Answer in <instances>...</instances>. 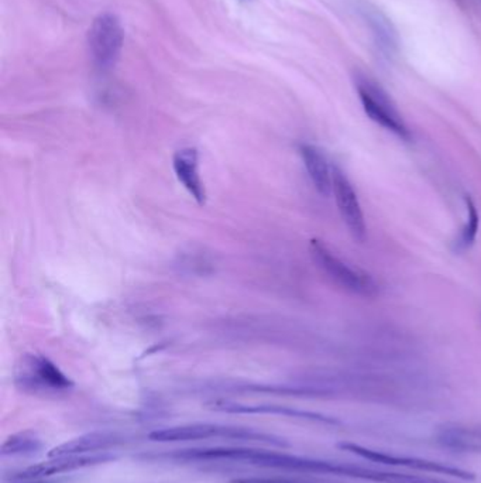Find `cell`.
Instances as JSON below:
<instances>
[{"mask_svg": "<svg viewBox=\"0 0 481 483\" xmlns=\"http://www.w3.org/2000/svg\"><path fill=\"white\" fill-rule=\"evenodd\" d=\"M208 438H228V440H240V441H254L263 442L265 445L286 448L290 447L284 438L261 433L253 428L232 427L222 424H209V423H195L175 426L162 430H155L148 434V440L154 442H186V441H198Z\"/></svg>", "mask_w": 481, "mask_h": 483, "instance_id": "obj_1", "label": "cell"}, {"mask_svg": "<svg viewBox=\"0 0 481 483\" xmlns=\"http://www.w3.org/2000/svg\"><path fill=\"white\" fill-rule=\"evenodd\" d=\"M15 383L25 393L43 396L62 395L74 388V381L53 360L39 353H26L19 359Z\"/></svg>", "mask_w": 481, "mask_h": 483, "instance_id": "obj_2", "label": "cell"}, {"mask_svg": "<svg viewBox=\"0 0 481 483\" xmlns=\"http://www.w3.org/2000/svg\"><path fill=\"white\" fill-rule=\"evenodd\" d=\"M309 252L316 266L346 292L361 297H374L378 293V284L368 273L349 266L321 240H311Z\"/></svg>", "mask_w": 481, "mask_h": 483, "instance_id": "obj_3", "label": "cell"}, {"mask_svg": "<svg viewBox=\"0 0 481 483\" xmlns=\"http://www.w3.org/2000/svg\"><path fill=\"white\" fill-rule=\"evenodd\" d=\"M339 449L350 452L358 458L379 463V465H390V466H401L407 469H414V470H421V472H431V473H439V475H446L452 477H457L466 482H474L477 479L475 473L459 466H452L447 463H442L438 461L432 459H425V458H418V456H404V455H396V454H389L384 451L372 449L363 447L356 442L350 441H342L336 445Z\"/></svg>", "mask_w": 481, "mask_h": 483, "instance_id": "obj_4", "label": "cell"}, {"mask_svg": "<svg viewBox=\"0 0 481 483\" xmlns=\"http://www.w3.org/2000/svg\"><path fill=\"white\" fill-rule=\"evenodd\" d=\"M125 41V30L120 19L113 13L96 18L88 32V47L92 61L99 69H111L116 65Z\"/></svg>", "mask_w": 481, "mask_h": 483, "instance_id": "obj_5", "label": "cell"}, {"mask_svg": "<svg viewBox=\"0 0 481 483\" xmlns=\"http://www.w3.org/2000/svg\"><path fill=\"white\" fill-rule=\"evenodd\" d=\"M357 92L361 105L371 121L397 135L401 139L410 140L411 133L405 126L398 111L393 105L391 100L379 86L370 81H358Z\"/></svg>", "mask_w": 481, "mask_h": 483, "instance_id": "obj_6", "label": "cell"}, {"mask_svg": "<svg viewBox=\"0 0 481 483\" xmlns=\"http://www.w3.org/2000/svg\"><path fill=\"white\" fill-rule=\"evenodd\" d=\"M207 407L214 411L229 413V414H271V416L290 417V419L304 420V421L323 424V426H333V427L342 424L340 420L332 416L301 410L295 407L279 406V404H247V403H239V402H232V400H212L207 403Z\"/></svg>", "mask_w": 481, "mask_h": 483, "instance_id": "obj_7", "label": "cell"}, {"mask_svg": "<svg viewBox=\"0 0 481 483\" xmlns=\"http://www.w3.org/2000/svg\"><path fill=\"white\" fill-rule=\"evenodd\" d=\"M332 192L335 194L337 208L350 233L354 239L363 242L365 239V221L361 205L349 178L336 165H333Z\"/></svg>", "mask_w": 481, "mask_h": 483, "instance_id": "obj_8", "label": "cell"}, {"mask_svg": "<svg viewBox=\"0 0 481 483\" xmlns=\"http://www.w3.org/2000/svg\"><path fill=\"white\" fill-rule=\"evenodd\" d=\"M112 459H115V456L111 454H106V452L50 458V461H47V462H41L37 465H32L26 469H22L16 475H12L11 479H13V480L47 479L53 475H58V473H64V472H72V470L88 468V466H95V465L109 462Z\"/></svg>", "mask_w": 481, "mask_h": 483, "instance_id": "obj_9", "label": "cell"}, {"mask_svg": "<svg viewBox=\"0 0 481 483\" xmlns=\"http://www.w3.org/2000/svg\"><path fill=\"white\" fill-rule=\"evenodd\" d=\"M172 168L176 179L189 192L198 205L207 204V189L200 172V153L194 147H185L175 151L172 157Z\"/></svg>", "mask_w": 481, "mask_h": 483, "instance_id": "obj_10", "label": "cell"}, {"mask_svg": "<svg viewBox=\"0 0 481 483\" xmlns=\"http://www.w3.org/2000/svg\"><path fill=\"white\" fill-rule=\"evenodd\" d=\"M435 440L453 452L481 454V424L446 423L438 428Z\"/></svg>", "mask_w": 481, "mask_h": 483, "instance_id": "obj_11", "label": "cell"}, {"mask_svg": "<svg viewBox=\"0 0 481 483\" xmlns=\"http://www.w3.org/2000/svg\"><path fill=\"white\" fill-rule=\"evenodd\" d=\"M123 442V438L116 433L108 431H95L79 435L76 438L68 440L67 442L53 448L48 452V458H61V456H75V455H88L96 452H105L111 448H115Z\"/></svg>", "mask_w": 481, "mask_h": 483, "instance_id": "obj_12", "label": "cell"}, {"mask_svg": "<svg viewBox=\"0 0 481 483\" xmlns=\"http://www.w3.org/2000/svg\"><path fill=\"white\" fill-rule=\"evenodd\" d=\"M300 154L304 160L308 175L319 194L329 196L332 192L333 167L328 164V160L321 150L312 144H301Z\"/></svg>", "mask_w": 481, "mask_h": 483, "instance_id": "obj_13", "label": "cell"}, {"mask_svg": "<svg viewBox=\"0 0 481 483\" xmlns=\"http://www.w3.org/2000/svg\"><path fill=\"white\" fill-rule=\"evenodd\" d=\"M43 448V441L37 433L27 430L11 435L0 448L2 456H26L33 455Z\"/></svg>", "mask_w": 481, "mask_h": 483, "instance_id": "obj_14", "label": "cell"}, {"mask_svg": "<svg viewBox=\"0 0 481 483\" xmlns=\"http://www.w3.org/2000/svg\"><path fill=\"white\" fill-rule=\"evenodd\" d=\"M464 201H466V207H467V222H466L464 228L461 229L459 238L454 242V250H457V252H463L474 243L477 232H478V222H480L478 211H477L474 201L468 196L464 197Z\"/></svg>", "mask_w": 481, "mask_h": 483, "instance_id": "obj_15", "label": "cell"}, {"mask_svg": "<svg viewBox=\"0 0 481 483\" xmlns=\"http://www.w3.org/2000/svg\"><path fill=\"white\" fill-rule=\"evenodd\" d=\"M232 483H315L291 477H240L232 480Z\"/></svg>", "mask_w": 481, "mask_h": 483, "instance_id": "obj_16", "label": "cell"}, {"mask_svg": "<svg viewBox=\"0 0 481 483\" xmlns=\"http://www.w3.org/2000/svg\"><path fill=\"white\" fill-rule=\"evenodd\" d=\"M12 483H55V482L48 480V479H29V480H15Z\"/></svg>", "mask_w": 481, "mask_h": 483, "instance_id": "obj_17", "label": "cell"}]
</instances>
